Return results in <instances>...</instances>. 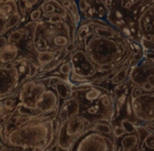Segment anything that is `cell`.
Masks as SVG:
<instances>
[{
    "mask_svg": "<svg viewBox=\"0 0 154 151\" xmlns=\"http://www.w3.org/2000/svg\"><path fill=\"white\" fill-rule=\"evenodd\" d=\"M24 34H25V32H24V30H23V28L14 30V31H11L8 36V42L11 45L18 44V42H20L22 41V39L24 37Z\"/></svg>",
    "mask_w": 154,
    "mask_h": 151,
    "instance_id": "21",
    "label": "cell"
},
{
    "mask_svg": "<svg viewBox=\"0 0 154 151\" xmlns=\"http://www.w3.org/2000/svg\"><path fill=\"white\" fill-rule=\"evenodd\" d=\"M130 72H131V68H130L128 65H123V66L119 67L117 69L115 77L111 80V82L115 85L124 84L125 82H126L127 78H129Z\"/></svg>",
    "mask_w": 154,
    "mask_h": 151,
    "instance_id": "16",
    "label": "cell"
},
{
    "mask_svg": "<svg viewBox=\"0 0 154 151\" xmlns=\"http://www.w3.org/2000/svg\"><path fill=\"white\" fill-rule=\"evenodd\" d=\"M19 103H20V101H19L18 97L14 98L13 95L1 98V107L3 108V109H5L8 113H11V114H13L16 111Z\"/></svg>",
    "mask_w": 154,
    "mask_h": 151,
    "instance_id": "19",
    "label": "cell"
},
{
    "mask_svg": "<svg viewBox=\"0 0 154 151\" xmlns=\"http://www.w3.org/2000/svg\"><path fill=\"white\" fill-rule=\"evenodd\" d=\"M45 17L48 18V21L52 24H60L64 21L62 15L60 13H53L51 15H45Z\"/></svg>",
    "mask_w": 154,
    "mask_h": 151,
    "instance_id": "25",
    "label": "cell"
},
{
    "mask_svg": "<svg viewBox=\"0 0 154 151\" xmlns=\"http://www.w3.org/2000/svg\"><path fill=\"white\" fill-rule=\"evenodd\" d=\"M134 2L131 1V0H121V2H120V5H121V8H125V9H129L131 8V6L134 5Z\"/></svg>",
    "mask_w": 154,
    "mask_h": 151,
    "instance_id": "31",
    "label": "cell"
},
{
    "mask_svg": "<svg viewBox=\"0 0 154 151\" xmlns=\"http://www.w3.org/2000/svg\"><path fill=\"white\" fill-rule=\"evenodd\" d=\"M78 5H79V9L81 13H86L90 8V4L86 1V0H79Z\"/></svg>",
    "mask_w": 154,
    "mask_h": 151,
    "instance_id": "30",
    "label": "cell"
},
{
    "mask_svg": "<svg viewBox=\"0 0 154 151\" xmlns=\"http://www.w3.org/2000/svg\"><path fill=\"white\" fill-rule=\"evenodd\" d=\"M19 101L42 115L58 114L60 97L54 88L49 86L46 79H29L23 82L17 92Z\"/></svg>",
    "mask_w": 154,
    "mask_h": 151,
    "instance_id": "3",
    "label": "cell"
},
{
    "mask_svg": "<svg viewBox=\"0 0 154 151\" xmlns=\"http://www.w3.org/2000/svg\"><path fill=\"white\" fill-rule=\"evenodd\" d=\"M142 94H143V89H142V87L134 85V86L132 87V89H131V92H130V97H131V100L140 97Z\"/></svg>",
    "mask_w": 154,
    "mask_h": 151,
    "instance_id": "28",
    "label": "cell"
},
{
    "mask_svg": "<svg viewBox=\"0 0 154 151\" xmlns=\"http://www.w3.org/2000/svg\"><path fill=\"white\" fill-rule=\"evenodd\" d=\"M41 0H19V8H20V13L22 14V16H24L26 11L32 8V6H34L36 3Z\"/></svg>",
    "mask_w": 154,
    "mask_h": 151,
    "instance_id": "22",
    "label": "cell"
},
{
    "mask_svg": "<svg viewBox=\"0 0 154 151\" xmlns=\"http://www.w3.org/2000/svg\"><path fill=\"white\" fill-rule=\"evenodd\" d=\"M57 116L58 114L30 117L6 134L4 144L13 148L49 151L57 144V131L60 125Z\"/></svg>",
    "mask_w": 154,
    "mask_h": 151,
    "instance_id": "1",
    "label": "cell"
},
{
    "mask_svg": "<svg viewBox=\"0 0 154 151\" xmlns=\"http://www.w3.org/2000/svg\"><path fill=\"white\" fill-rule=\"evenodd\" d=\"M63 52H53V51L39 52V53H37V55H36V59H37V62H38V65L41 67H44V66H46V65L50 64L52 61L55 60V58L59 55V54L63 53Z\"/></svg>",
    "mask_w": 154,
    "mask_h": 151,
    "instance_id": "15",
    "label": "cell"
},
{
    "mask_svg": "<svg viewBox=\"0 0 154 151\" xmlns=\"http://www.w3.org/2000/svg\"><path fill=\"white\" fill-rule=\"evenodd\" d=\"M132 112L137 119L150 124L154 122V91L142 94L140 97L131 100Z\"/></svg>",
    "mask_w": 154,
    "mask_h": 151,
    "instance_id": "8",
    "label": "cell"
},
{
    "mask_svg": "<svg viewBox=\"0 0 154 151\" xmlns=\"http://www.w3.org/2000/svg\"><path fill=\"white\" fill-rule=\"evenodd\" d=\"M41 18H42V8L33 9L31 13H30V20H31V22L34 23L39 22Z\"/></svg>",
    "mask_w": 154,
    "mask_h": 151,
    "instance_id": "27",
    "label": "cell"
},
{
    "mask_svg": "<svg viewBox=\"0 0 154 151\" xmlns=\"http://www.w3.org/2000/svg\"><path fill=\"white\" fill-rule=\"evenodd\" d=\"M17 13H20V8L16 0H1V9H0L1 28L4 26V23Z\"/></svg>",
    "mask_w": 154,
    "mask_h": 151,
    "instance_id": "12",
    "label": "cell"
},
{
    "mask_svg": "<svg viewBox=\"0 0 154 151\" xmlns=\"http://www.w3.org/2000/svg\"><path fill=\"white\" fill-rule=\"evenodd\" d=\"M91 127L103 134H114V126L111 124L110 121H106V120L96 121L92 124Z\"/></svg>",
    "mask_w": 154,
    "mask_h": 151,
    "instance_id": "17",
    "label": "cell"
},
{
    "mask_svg": "<svg viewBox=\"0 0 154 151\" xmlns=\"http://www.w3.org/2000/svg\"><path fill=\"white\" fill-rule=\"evenodd\" d=\"M117 139L114 134H103L90 126L70 151H117Z\"/></svg>",
    "mask_w": 154,
    "mask_h": 151,
    "instance_id": "6",
    "label": "cell"
},
{
    "mask_svg": "<svg viewBox=\"0 0 154 151\" xmlns=\"http://www.w3.org/2000/svg\"><path fill=\"white\" fill-rule=\"evenodd\" d=\"M141 151H154V133L149 131L148 134L141 141Z\"/></svg>",
    "mask_w": 154,
    "mask_h": 151,
    "instance_id": "20",
    "label": "cell"
},
{
    "mask_svg": "<svg viewBox=\"0 0 154 151\" xmlns=\"http://www.w3.org/2000/svg\"><path fill=\"white\" fill-rule=\"evenodd\" d=\"M80 114H81V107H80L79 100L75 96L72 95V97L63 100V103L60 105L57 119L61 123L72 117L79 116Z\"/></svg>",
    "mask_w": 154,
    "mask_h": 151,
    "instance_id": "10",
    "label": "cell"
},
{
    "mask_svg": "<svg viewBox=\"0 0 154 151\" xmlns=\"http://www.w3.org/2000/svg\"><path fill=\"white\" fill-rule=\"evenodd\" d=\"M20 53V49L16 45L8 44V46L1 48V53H0V61L1 65L11 63L17 60L18 55Z\"/></svg>",
    "mask_w": 154,
    "mask_h": 151,
    "instance_id": "13",
    "label": "cell"
},
{
    "mask_svg": "<svg viewBox=\"0 0 154 151\" xmlns=\"http://www.w3.org/2000/svg\"><path fill=\"white\" fill-rule=\"evenodd\" d=\"M84 50L97 68L112 66L116 69L128 65L131 56H136L128 39L121 31L112 39H103L91 32L84 42Z\"/></svg>",
    "mask_w": 154,
    "mask_h": 151,
    "instance_id": "2",
    "label": "cell"
},
{
    "mask_svg": "<svg viewBox=\"0 0 154 151\" xmlns=\"http://www.w3.org/2000/svg\"><path fill=\"white\" fill-rule=\"evenodd\" d=\"M22 21V14L21 13H17L14 16H11V18L4 23V26L1 28V36H3L8 30L13 29V28L17 27Z\"/></svg>",
    "mask_w": 154,
    "mask_h": 151,
    "instance_id": "18",
    "label": "cell"
},
{
    "mask_svg": "<svg viewBox=\"0 0 154 151\" xmlns=\"http://www.w3.org/2000/svg\"><path fill=\"white\" fill-rule=\"evenodd\" d=\"M59 72H60L61 75H63L64 77H66L67 79H69V76L72 75V63L68 61V62H63L60 64V67H59Z\"/></svg>",
    "mask_w": 154,
    "mask_h": 151,
    "instance_id": "24",
    "label": "cell"
},
{
    "mask_svg": "<svg viewBox=\"0 0 154 151\" xmlns=\"http://www.w3.org/2000/svg\"><path fill=\"white\" fill-rule=\"evenodd\" d=\"M69 62L72 65V72L85 79L92 80L97 74V67L90 60L84 49L77 48L70 53Z\"/></svg>",
    "mask_w": 154,
    "mask_h": 151,
    "instance_id": "7",
    "label": "cell"
},
{
    "mask_svg": "<svg viewBox=\"0 0 154 151\" xmlns=\"http://www.w3.org/2000/svg\"><path fill=\"white\" fill-rule=\"evenodd\" d=\"M14 151H26V150H14Z\"/></svg>",
    "mask_w": 154,
    "mask_h": 151,
    "instance_id": "37",
    "label": "cell"
},
{
    "mask_svg": "<svg viewBox=\"0 0 154 151\" xmlns=\"http://www.w3.org/2000/svg\"><path fill=\"white\" fill-rule=\"evenodd\" d=\"M131 1H132V2H134V3H136V2H139V1H140V0H131Z\"/></svg>",
    "mask_w": 154,
    "mask_h": 151,
    "instance_id": "36",
    "label": "cell"
},
{
    "mask_svg": "<svg viewBox=\"0 0 154 151\" xmlns=\"http://www.w3.org/2000/svg\"><path fill=\"white\" fill-rule=\"evenodd\" d=\"M139 29L143 37L147 39L154 34V3L141 14L139 19Z\"/></svg>",
    "mask_w": 154,
    "mask_h": 151,
    "instance_id": "11",
    "label": "cell"
},
{
    "mask_svg": "<svg viewBox=\"0 0 154 151\" xmlns=\"http://www.w3.org/2000/svg\"><path fill=\"white\" fill-rule=\"evenodd\" d=\"M46 80H47V82H48L49 86L55 89V87L60 83L63 79L60 77H58V76H51V77H49V78H46Z\"/></svg>",
    "mask_w": 154,
    "mask_h": 151,
    "instance_id": "26",
    "label": "cell"
},
{
    "mask_svg": "<svg viewBox=\"0 0 154 151\" xmlns=\"http://www.w3.org/2000/svg\"><path fill=\"white\" fill-rule=\"evenodd\" d=\"M73 36L70 26L63 21L60 24H52L48 20L35 24L33 48L35 52H63L73 45Z\"/></svg>",
    "mask_w": 154,
    "mask_h": 151,
    "instance_id": "4",
    "label": "cell"
},
{
    "mask_svg": "<svg viewBox=\"0 0 154 151\" xmlns=\"http://www.w3.org/2000/svg\"><path fill=\"white\" fill-rule=\"evenodd\" d=\"M120 125L126 131V134H134L137 131V125L127 118H124L120 121Z\"/></svg>",
    "mask_w": 154,
    "mask_h": 151,
    "instance_id": "23",
    "label": "cell"
},
{
    "mask_svg": "<svg viewBox=\"0 0 154 151\" xmlns=\"http://www.w3.org/2000/svg\"><path fill=\"white\" fill-rule=\"evenodd\" d=\"M92 123L87 118L81 116L72 117L61 122L57 131V145L58 151H70L75 143L80 139Z\"/></svg>",
    "mask_w": 154,
    "mask_h": 151,
    "instance_id": "5",
    "label": "cell"
},
{
    "mask_svg": "<svg viewBox=\"0 0 154 151\" xmlns=\"http://www.w3.org/2000/svg\"><path fill=\"white\" fill-rule=\"evenodd\" d=\"M142 89H143L145 92L149 93V92H153L154 91V87L151 85L149 82H145V83L143 84V86H142Z\"/></svg>",
    "mask_w": 154,
    "mask_h": 151,
    "instance_id": "32",
    "label": "cell"
},
{
    "mask_svg": "<svg viewBox=\"0 0 154 151\" xmlns=\"http://www.w3.org/2000/svg\"><path fill=\"white\" fill-rule=\"evenodd\" d=\"M103 3H105L106 8H110L113 3V0H103Z\"/></svg>",
    "mask_w": 154,
    "mask_h": 151,
    "instance_id": "35",
    "label": "cell"
},
{
    "mask_svg": "<svg viewBox=\"0 0 154 151\" xmlns=\"http://www.w3.org/2000/svg\"><path fill=\"white\" fill-rule=\"evenodd\" d=\"M0 42H1V48H3V47H5V46H8V45L9 44L8 42V39H6L5 36H1V39H0Z\"/></svg>",
    "mask_w": 154,
    "mask_h": 151,
    "instance_id": "34",
    "label": "cell"
},
{
    "mask_svg": "<svg viewBox=\"0 0 154 151\" xmlns=\"http://www.w3.org/2000/svg\"><path fill=\"white\" fill-rule=\"evenodd\" d=\"M72 82L69 79H63L57 86L55 87L56 92L58 93L60 100H66L72 95V87L70 86Z\"/></svg>",
    "mask_w": 154,
    "mask_h": 151,
    "instance_id": "14",
    "label": "cell"
},
{
    "mask_svg": "<svg viewBox=\"0 0 154 151\" xmlns=\"http://www.w3.org/2000/svg\"><path fill=\"white\" fill-rule=\"evenodd\" d=\"M126 134V131L123 129V127L121 125H116L114 126V136H115V138L117 139H120L122 138L123 136H125Z\"/></svg>",
    "mask_w": 154,
    "mask_h": 151,
    "instance_id": "29",
    "label": "cell"
},
{
    "mask_svg": "<svg viewBox=\"0 0 154 151\" xmlns=\"http://www.w3.org/2000/svg\"><path fill=\"white\" fill-rule=\"evenodd\" d=\"M20 79L21 75L17 66L11 70L1 69V98L11 96V93L21 83Z\"/></svg>",
    "mask_w": 154,
    "mask_h": 151,
    "instance_id": "9",
    "label": "cell"
},
{
    "mask_svg": "<svg viewBox=\"0 0 154 151\" xmlns=\"http://www.w3.org/2000/svg\"><path fill=\"white\" fill-rule=\"evenodd\" d=\"M15 67H16V65H15V63H14V62L1 65V69H4V70H11V69H14Z\"/></svg>",
    "mask_w": 154,
    "mask_h": 151,
    "instance_id": "33",
    "label": "cell"
}]
</instances>
